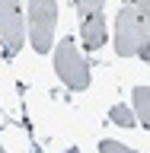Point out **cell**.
Returning a JSON list of instances; mask_svg holds the SVG:
<instances>
[{
  "instance_id": "cell-1",
  "label": "cell",
  "mask_w": 150,
  "mask_h": 153,
  "mask_svg": "<svg viewBox=\"0 0 150 153\" xmlns=\"http://www.w3.org/2000/svg\"><path fill=\"white\" fill-rule=\"evenodd\" d=\"M147 32H150V13H144L141 7H134L125 0V7L118 10L115 19V51L122 57H141L147 61Z\"/></svg>"
},
{
  "instance_id": "cell-2",
  "label": "cell",
  "mask_w": 150,
  "mask_h": 153,
  "mask_svg": "<svg viewBox=\"0 0 150 153\" xmlns=\"http://www.w3.org/2000/svg\"><path fill=\"white\" fill-rule=\"evenodd\" d=\"M57 29V0H29V26L26 35L38 54L51 51V38Z\"/></svg>"
},
{
  "instance_id": "cell-3",
  "label": "cell",
  "mask_w": 150,
  "mask_h": 153,
  "mask_svg": "<svg viewBox=\"0 0 150 153\" xmlns=\"http://www.w3.org/2000/svg\"><path fill=\"white\" fill-rule=\"evenodd\" d=\"M54 74L64 80V86L70 89H86L90 86V64L86 57L77 51L74 38H64L54 45Z\"/></svg>"
},
{
  "instance_id": "cell-4",
  "label": "cell",
  "mask_w": 150,
  "mask_h": 153,
  "mask_svg": "<svg viewBox=\"0 0 150 153\" xmlns=\"http://www.w3.org/2000/svg\"><path fill=\"white\" fill-rule=\"evenodd\" d=\"M80 13V35L86 48L105 45V0H74Z\"/></svg>"
},
{
  "instance_id": "cell-5",
  "label": "cell",
  "mask_w": 150,
  "mask_h": 153,
  "mask_svg": "<svg viewBox=\"0 0 150 153\" xmlns=\"http://www.w3.org/2000/svg\"><path fill=\"white\" fill-rule=\"evenodd\" d=\"M0 42L7 45V54H19L26 42V19L19 10V0H0Z\"/></svg>"
},
{
  "instance_id": "cell-6",
  "label": "cell",
  "mask_w": 150,
  "mask_h": 153,
  "mask_svg": "<svg viewBox=\"0 0 150 153\" xmlns=\"http://www.w3.org/2000/svg\"><path fill=\"white\" fill-rule=\"evenodd\" d=\"M150 89L147 86H137V89H134L131 93V102H134V112H137V124H141V128H147L150 124Z\"/></svg>"
},
{
  "instance_id": "cell-7",
  "label": "cell",
  "mask_w": 150,
  "mask_h": 153,
  "mask_svg": "<svg viewBox=\"0 0 150 153\" xmlns=\"http://www.w3.org/2000/svg\"><path fill=\"white\" fill-rule=\"evenodd\" d=\"M109 118H112L115 124H122V128H134V112L128 108V105H122V102L109 108Z\"/></svg>"
},
{
  "instance_id": "cell-8",
  "label": "cell",
  "mask_w": 150,
  "mask_h": 153,
  "mask_svg": "<svg viewBox=\"0 0 150 153\" xmlns=\"http://www.w3.org/2000/svg\"><path fill=\"white\" fill-rule=\"evenodd\" d=\"M99 153H134V150L125 147V143H118V140H102L99 143Z\"/></svg>"
},
{
  "instance_id": "cell-9",
  "label": "cell",
  "mask_w": 150,
  "mask_h": 153,
  "mask_svg": "<svg viewBox=\"0 0 150 153\" xmlns=\"http://www.w3.org/2000/svg\"><path fill=\"white\" fill-rule=\"evenodd\" d=\"M128 3H134V7H141L144 13H150V0H128Z\"/></svg>"
},
{
  "instance_id": "cell-10",
  "label": "cell",
  "mask_w": 150,
  "mask_h": 153,
  "mask_svg": "<svg viewBox=\"0 0 150 153\" xmlns=\"http://www.w3.org/2000/svg\"><path fill=\"white\" fill-rule=\"evenodd\" d=\"M0 153H7V150H3V147H0Z\"/></svg>"
}]
</instances>
